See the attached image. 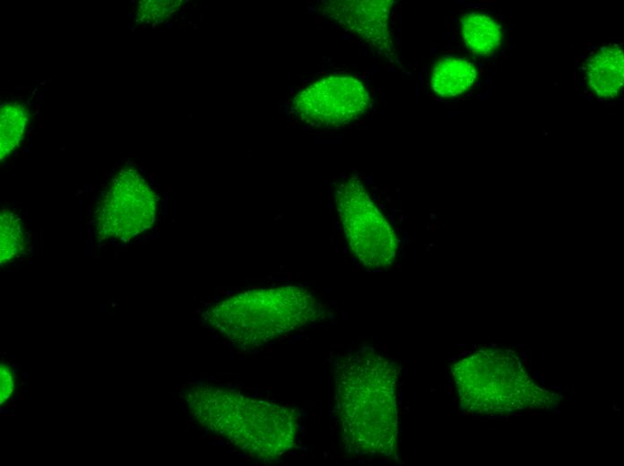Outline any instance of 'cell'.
<instances>
[{"label":"cell","mask_w":624,"mask_h":466,"mask_svg":"<svg viewBox=\"0 0 624 466\" xmlns=\"http://www.w3.org/2000/svg\"><path fill=\"white\" fill-rule=\"evenodd\" d=\"M399 367L371 348L334 361L335 414L342 441L357 455H392L398 436Z\"/></svg>","instance_id":"obj_1"},{"label":"cell","mask_w":624,"mask_h":466,"mask_svg":"<svg viewBox=\"0 0 624 466\" xmlns=\"http://www.w3.org/2000/svg\"><path fill=\"white\" fill-rule=\"evenodd\" d=\"M187 400L200 424L225 436L247 456L274 459L293 445L297 417L286 406L215 387L193 388Z\"/></svg>","instance_id":"obj_2"},{"label":"cell","mask_w":624,"mask_h":466,"mask_svg":"<svg viewBox=\"0 0 624 466\" xmlns=\"http://www.w3.org/2000/svg\"><path fill=\"white\" fill-rule=\"evenodd\" d=\"M319 313L312 294L298 286L247 291L216 304L207 320L239 345H258L291 332Z\"/></svg>","instance_id":"obj_3"},{"label":"cell","mask_w":624,"mask_h":466,"mask_svg":"<svg viewBox=\"0 0 624 466\" xmlns=\"http://www.w3.org/2000/svg\"><path fill=\"white\" fill-rule=\"evenodd\" d=\"M335 202L347 242L357 259L369 268L391 264L397 240L357 177L342 183Z\"/></svg>","instance_id":"obj_4"},{"label":"cell","mask_w":624,"mask_h":466,"mask_svg":"<svg viewBox=\"0 0 624 466\" xmlns=\"http://www.w3.org/2000/svg\"><path fill=\"white\" fill-rule=\"evenodd\" d=\"M158 196L134 168L114 174L95 215V232L100 240H128L148 229L155 220Z\"/></svg>","instance_id":"obj_5"},{"label":"cell","mask_w":624,"mask_h":466,"mask_svg":"<svg viewBox=\"0 0 624 466\" xmlns=\"http://www.w3.org/2000/svg\"><path fill=\"white\" fill-rule=\"evenodd\" d=\"M369 105L363 83L350 75H329L302 89L292 100V110L306 124L335 127L360 118Z\"/></svg>","instance_id":"obj_6"},{"label":"cell","mask_w":624,"mask_h":466,"mask_svg":"<svg viewBox=\"0 0 624 466\" xmlns=\"http://www.w3.org/2000/svg\"><path fill=\"white\" fill-rule=\"evenodd\" d=\"M392 0H332L318 4L319 13L378 54L394 55L389 27Z\"/></svg>","instance_id":"obj_7"},{"label":"cell","mask_w":624,"mask_h":466,"mask_svg":"<svg viewBox=\"0 0 624 466\" xmlns=\"http://www.w3.org/2000/svg\"><path fill=\"white\" fill-rule=\"evenodd\" d=\"M587 82L600 97L617 96L623 85V51L618 45L601 47L587 62Z\"/></svg>","instance_id":"obj_8"},{"label":"cell","mask_w":624,"mask_h":466,"mask_svg":"<svg viewBox=\"0 0 624 466\" xmlns=\"http://www.w3.org/2000/svg\"><path fill=\"white\" fill-rule=\"evenodd\" d=\"M476 78L472 63L461 57L443 56L433 67L430 85L442 97H455L471 88Z\"/></svg>","instance_id":"obj_9"},{"label":"cell","mask_w":624,"mask_h":466,"mask_svg":"<svg viewBox=\"0 0 624 466\" xmlns=\"http://www.w3.org/2000/svg\"><path fill=\"white\" fill-rule=\"evenodd\" d=\"M461 31L464 42L473 54L486 56L500 46V26L490 16L482 13H469L462 16Z\"/></svg>","instance_id":"obj_10"},{"label":"cell","mask_w":624,"mask_h":466,"mask_svg":"<svg viewBox=\"0 0 624 466\" xmlns=\"http://www.w3.org/2000/svg\"><path fill=\"white\" fill-rule=\"evenodd\" d=\"M30 237L19 216L8 210L0 215V262L5 264L26 254Z\"/></svg>","instance_id":"obj_11"},{"label":"cell","mask_w":624,"mask_h":466,"mask_svg":"<svg viewBox=\"0 0 624 466\" xmlns=\"http://www.w3.org/2000/svg\"><path fill=\"white\" fill-rule=\"evenodd\" d=\"M30 114L27 108L16 102H10L1 107L0 112V156L3 160L19 146Z\"/></svg>","instance_id":"obj_12"},{"label":"cell","mask_w":624,"mask_h":466,"mask_svg":"<svg viewBox=\"0 0 624 466\" xmlns=\"http://www.w3.org/2000/svg\"><path fill=\"white\" fill-rule=\"evenodd\" d=\"M182 1L146 0L139 3L136 10L138 22L159 23L171 17L180 7Z\"/></svg>","instance_id":"obj_13"},{"label":"cell","mask_w":624,"mask_h":466,"mask_svg":"<svg viewBox=\"0 0 624 466\" xmlns=\"http://www.w3.org/2000/svg\"><path fill=\"white\" fill-rule=\"evenodd\" d=\"M15 375L13 367L5 361L0 364V404H4L15 391Z\"/></svg>","instance_id":"obj_14"},{"label":"cell","mask_w":624,"mask_h":466,"mask_svg":"<svg viewBox=\"0 0 624 466\" xmlns=\"http://www.w3.org/2000/svg\"><path fill=\"white\" fill-rule=\"evenodd\" d=\"M230 375H236V377H238V375H240V376H241V375H242V374L234 373V374H230Z\"/></svg>","instance_id":"obj_15"}]
</instances>
